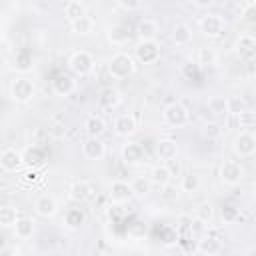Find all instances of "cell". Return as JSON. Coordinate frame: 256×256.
Here are the masks:
<instances>
[{
    "instance_id": "cell-1",
    "label": "cell",
    "mask_w": 256,
    "mask_h": 256,
    "mask_svg": "<svg viewBox=\"0 0 256 256\" xmlns=\"http://www.w3.org/2000/svg\"><path fill=\"white\" fill-rule=\"evenodd\" d=\"M136 58L128 52H116L108 58V74L114 80H126L136 72Z\"/></svg>"
},
{
    "instance_id": "cell-2",
    "label": "cell",
    "mask_w": 256,
    "mask_h": 256,
    "mask_svg": "<svg viewBox=\"0 0 256 256\" xmlns=\"http://www.w3.org/2000/svg\"><path fill=\"white\" fill-rule=\"evenodd\" d=\"M8 94L16 104H28L36 96V84L28 76H16L8 86Z\"/></svg>"
},
{
    "instance_id": "cell-3",
    "label": "cell",
    "mask_w": 256,
    "mask_h": 256,
    "mask_svg": "<svg viewBox=\"0 0 256 256\" xmlns=\"http://www.w3.org/2000/svg\"><path fill=\"white\" fill-rule=\"evenodd\" d=\"M162 120L170 128H184L190 122V112L182 102H170L162 108Z\"/></svg>"
},
{
    "instance_id": "cell-4",
    "label": "cell",
    "mask_w": 256,
    "mask_h": 256,
    "mask_svg": "<svg viewBox=\"0 0 256 256\" xmlns=\"http://www.w3.org/2000/svg\"><path fill=\"white\" fill-rule=\"evenodd\" d=\"M94 66H96V60L88 50H76L68 58V68L76 76H88L94 70Z\"/></svg>"
},
{
    "instance_id": "cell-5",
    "label": "cell",
    "mask_w": 256,
    "mask_h": 256,
    "mask_svg": "<svg viewBox=\"0 0 256 256\" xmlns=\"http://www.w3.org/2000/svg\"><path fill=\"white\" fill-rule=\"evenodd\" d=\"M162 48L158 40H140L134 48V58L140 64H156L160 60Z\"/></svg>"
},
{
    "instance_id": "cell-6",
    "label": "cell",
    "mask_w": 256,
    "mask_h": 256,
    "mask_svg": "<svg viewBox=\"0 0 256 256\" xmlns=\"http://www.w3.org/2000/svg\"><path fill=\"white\" fill-rule=\"evenodd\" d=\"M198 28H200L202 36H206V38H220L226 30V22L220 14L208 12L198 20Z\"/></svg>"
},
{
    "instance_id": "cell-7",
    "label": "cell",
    "mask_w": 256,
    "mask_h": 256,
    "mask_svg": "<svg viewBox=\"0 0 256 256\" xmlns=\"http://www.w3.org/2000/svg\"><path fill=\"white\" fill-rule=\"evenodd\" d=\"M232 150L240 158H250L256 154V134L250 130H240L232 140Z\"/></svg>"
},
{
    "instance_id": "cell-8",
    "label": "cell",
    "mask_w": 256,
    "mask_h": 256,
    "mask_svg": "<svg viewBox=\"0 0 256 256\" xmlns=\"http://www.w3.org/2000/svg\"><path fill=\"white\" fill-rule=\"evenodd\" d=\"M244 178V168L238 160H224L220 164V182L226 186H238Z\"/></svg>"
},
{
    "instance_id": "cell-9",
    "label": "cell",
    "mask_w": 256,
    "mask_h": 256,
    "mask_svg": "<svg viewBox=\"0 0 256 256\" xmlns=\"http://www.w3.org/2000/svg\"><path fill=\"white\" fill-rule=\"evenodd\" d=\"M120 156L126 166H140L146 162V148L140 142H126L120 150Z\"/></svg>"
},
{
    "instance_id": "cell-10",
    "label": "cell",
    "mask_w": 256,
    "mask_h": 256,
    "mask_svg": "<svg viewBox=\"0 0 256 256\" xmlns=\"http://www.w3.org/2000/svg\"><path fill=\"white\" fill-rule=\"evenodd\" d=\"M234 50H236L240 60L252 62L256 58V38L252 34H240L236 44H234Z\"/></svg>"
},
{
    "instance_id": "cell-11",
    "label": "cell",
    "mask_w": 256,
    "mask_h": 256,
    "mask_svg": "<svg viewBox=\"0 0 256 256\" xmlns=\"http://www.w3.org/2000/svg\"><path fill=\"white\" fill-rule=\"evenodd\" d=\"M22 166H24L22 152H18L16 148H4L2 150V154H0V168L4 172L12 174V172H18Z\"/></svg>"
},
{
    "instance_id": "cell-12",
    "label": "cell",
    "mask_w": 256,
    "mask_h": 256,
    "mask_svg": "<svg viewBox=\"0 0 256 256\" xmlns=\"http://www.w3.org/2000/svg\"><path fill=\"white\" fill-rule=\"evenodd\" d=\"M58 200L52 196V194H42V196H38L36 198V202H34V212L40 216V218H54L56 214H58Z\"/></svg>"
},
{
    "instance_id": "cell-13",
    "label": "cell",
    "mask_w": 256,
    "mask_h": 256,
    "mask_svg": "<svg viewBox=\"0 0 256 256\" xmlns=\"http://www.w3.org/2000/svg\"><path fill=\"white\" fill-rule=\"evenodd\" d=\"M132 196H134L132 194V186L128 182H124V180H114L110 184V188H108V198H110L112 204H124Z\"/></svg>"
},
{
    "instance_id": "cell-14",
    "label": "cell",
    "mask_w": 256,
    "mask_h": 256,
    "mask_svg": "<svg viewBox=\"0 0 256 256\" xmlns=\"http://www.w3.org/2000/svg\"><path fill=\"white\" fill-rule=\"evenodd\" d=\"M136 130H138V122H136V116L134 114H120L114 120V132H116V136L130 138V136L136 134Z\"/></svg>"
},
{
    "instance_id": "cell-15",
    "label": "cell",
    "mask_w": 256,
    "mask_h": 256,
    "mask_svg": "<svg viewBox=\"0 0 256 256\" xmlns=\"http://www.w3.org/2000/svg\"><path fill=\"white\" fill-rule=\"evenodd\" d=\"M156 156L162 164L166 162H174L178 156V144L174 138H160L156 142Z\"/></svg>"
},
{
    "instance_id": "cell-16",
    "label": "cell",
    "mask_w": 256,
    "mask_h": 256,
    "mask_svg": "<svg viewBox=\"0 0 256 256\" xmlns=\"http://www.w3.org/2000/svg\"><path fill=\"white\" fill-rule=\"evenodd\" d=\"M86 224V212L80 206H72L66 208L62 214V226L68 230H80Z\"/></svg>"
},
{
    "instance_id": "cell-17",
    "label": "cell",
    "mask_w": 256,
    "mask_h": 256,
    "mask_svg": "<svg viewBox=\"0 0 256 256\" xmlns=\"http://www.w3.org/2000/svg\"><path fill=\"white\" fill-rule=\"evenodd\" d=\"M106 36H108V40H110L112 46H126L130 42V38H132L130 28L126 24H122V22H116V24L108 26Z\"/></svg>"
},
{
    "instance_id": "cell-18",
    "label": "cell",
    "mask_w": 256,
    "mask_h": 256,
    "mask_svg": "<svg viewBox=\"0 0 256 256\" xmlns=\"http://www.w3.org/2000/svg\"><path fill=\"white\" fill-rule=\"evenodd\" d=\"M98 104L106 110H114L122 104V92L114 86H104L100 92H98Z\"/></svg>"
},
{
    "instance_id": "cell-19",
    "label": "cell",
    "mask_w": 256,
    "mask_h": 256,
    "mask_svg": "<svg viewBox=\"0 0 256 256\" xmlns=\"http://www.w3.org/2000/svg\"><path fill=\"white\" fill-rule=\"evenodd\" d=\"M82 154L86 160H102L106 156V144L100 138H86L82 142Z\"/></svg>"
},
{
    "instance_id": "cell-20",
    "label": "cell",
    "mask_w": 256,
    "mask_h": 256,
    "mask_svg": "<svg viewBox=\"0 0 256 256\" xmlns=\"http://www.w3.org/2000/svg\"><path fill=\"white\" fill-rule=\"evenodd\" d=\"M92 196V186H90V182H86V180H76L70 188H68V200L70 202H74V204H84L88 198Z\"/></svg>"
},
{
    "instance_id": "cell-21",
    "label": "cell",
    "mask_w": 256,
    "mask_h": 256,
    "mask_svg": "<svg viewBox=\"0 0 256 256\" xmlns=\"http://www.w3.org/2000/svg\"><path fill=\"white\" fill-rule=\"evenodd\" d=\"M22 158H24V166H28V168L34 170V168L44 166V162H46V150L42 146H38V144H32V146H28L22 152Z\"/></svg>"
},
{
    "instance_id": "cell-22",
    "label": "cell",
    "mask_w": 256,
    "mask_h": 256,
    "mask_svg": "<svg viewBox=\"0 0 256 256\" xmlns=\"http://www.w3.org/2000/svg\"><path fill=\"white\" fill-rule=\"evenodd\" d=\"M148 178L152 180L154 186L164 188V186L172 184V168H170L168 164H162V162H160V164H154V166L150 168Z\"/></svg>"
},
{
    "instance_id": "cell-23",
    "label": "cell",
    "mask_w": 256,
    "mask_h": 256,
    "mask_svg": "<svg viewBox=\"0 0 256 256\" xmlns=\"http://www.w3.org/2000/svg\"><path fill=\"white\" fill-rule=\"evenodd\" d=\"M76 88H78L76 80H74L72 76H68V74H60V76H56L54 82H52V90H54V94H56V96H62V98L74 94Z\"/></svg>"
},
{
    "instance_id": "cell-24",
    "label": "cell",
    "mask_w": 256,
    "mask_h": 256,
    "mask_svg": "<svg viewBox=\"0 0 256 256\" xmlns=\"http://www.w3.org/2000/svg\"><path fill=\"white\" fill-rule=\"evenodd\" d=\"M196 250L204 256H216L222 252V240L218 236H210V234H204L200 236L198 244H196Z\"/></svg>"
},
{
    "instance_id": "cell-25",
    "label": "cell",
    "mask_w": 256,
    "mask_h": 256,
    "mask_svg": "<svg viewBox=\"0 0 256 256\" xmlns=\"http://www.w3.org/2000/svg\"><path fill=\"white\" fill-rule=\"evenodd\" d=\"M106 120L98 114H90L86 120H84V132L88 134V138H100L104 132H106Z\"/></svg>"
},
{
    "instance_id": "cell-26",
    "label": "cell",
    "mask_w": 256,
    "mask_h": 256,
    "mask_svg": "<svg viewBox=\"0 0 256 256\" xmlns=\"http://www.w3.org/2000/svg\"><path fill=\"white\" fill-rule=\"evenodd\" d=\"M36 234V220L30 216H20L16 226H14V236L18 240H28Z\"/></svg>"
},
{
    "instance_id": "cell-27",
    "label": "cell",
    "mask_w": 256,
    "mask_h": 256,
    "mask_svg": "<svg viewBox=\"0 0 256 256\" xmlns=\"http://www.w3.org/2000/svg\"><path fill=\"white\" fill-rule=\"evenodd\" d=\"M158 32H160V26H158V22L152 20V18H144V20H140L138 26H136V36H138L140 40H156V38H158Z\"/></svg>"
},
{
    "instance_id": "cell-28",
    "label": "cell",
    "mask_w": 256,
    "mask_h": 256,
    "mask_svg": "<svg viewBox=\"0 0 256 256\" xmlns=\"http://www.w3.org/2000/svg\"><path fill=\"white\" fill-rule=\"evenodd\" d=\"M96 28V22L92 16H82L74 22H70V30L76 34V36H90Z\"/></svg>"
},
{
    "instance_id": "cell-29",
    "label": "cell",
    "mask_w": 256,
    "mask_h": 256,
    "mask_svg": "<svg viewBox=\"0 0 256 256\" xmlns=\"http://www.w3.org/2000/svg\"><path fill=\"white\" fill-rule=\"evenodd\" d=\"M172 40H174V44H178V46L190 44V42H192V28H190L186 22L174 24V28H172Z\"/></svg>"
},
{
    "instance_id": "cell-30",
    "label": "cell",
    "mask_w": 256,
    "mask_h": 256,
    "mask_svg": "<svg viewBox=\"0 0 256 256\" xmlns=\"http://www.w3.org/2000/svg\"><path fill=\"white\" fill-rule=\"evenodd\" d=\"M64 16H66L70 22H74V20H78V18H82V16H88V6H86L84 2H80V0H70V2H66V6H64Z\"/></svg>"
},
{
    "instance_id": "cell-31",
    "label": "cell",
    "mask_w": 256,
    "mask_h": 256,
    "mask_svg": "<svg viewBox=\"0 0 256 256\" xmlns=\"http://www.w3.org/2000/svg\"><path fill=\"white\" fill-rule=\"evenodd\" d=\"M130 186H132L134 198H144V196L150 194V190H152L154 184H152V180L148 176H136V178H132Z\"/></svg>"
},
{
    "instance_id": "cell-32",
    "label": "cell",
    "mask_w": 256,
    "mask_h": 256,
    "mask_svg": "<svg viewBox=\"0 0 256 256\" xmlns=\"http://www.w3.org/2000/svg\"><path fill=\"white\" fill-rule=\"evenodd\" d=\"M196 62H198V66H216L218 64V52L214 48H210V46L198 48Z\"/></svg>"
},
{
    "instance_id": "cell-33",
    "label": "cell",
    "mask_w": 256,
    "mask_h": 256,
    "mask_svg": "<svg viewBox=\"0 0 256 256\" xmlns=\"http://www.w3.org/2000/svg\"><path fill=\"white\" fill-rule=\"evenodd\" d=\"M18 208H14V206H10V204H4L2 208H0V224L4 226V228H14L16 226V222H18Z\"/></svg>"
},
{
    "instance_id": "cell-34",
    "label": "cell",
    "mask_w": 256,
    "mask_h": 256,
    "mask_svg": "<svg viewBox=\"0 0 256 256\" xmlns=\"http://www.w3.org/2000/svg\"><path fill=\"white\" fill-rule=\"evenodd\" d=\"M208 110L214 116H226L228 114V98H224V96H210L208 98Z\"/></svg>"
},
{
    "instance_id": "cell-35",
    "label": "cell",
    "mask_w": 256,
    "mask_h": 256,
    "mask_svg": "<svg viewBox=\"0 0 256 256\" xmlns=\"http://www.w3.org/2000/svg\"><path fill=\"white\" fill-rule=\"evenodd\" d=\"M180 190L186 192V194L198 192V190H200V176H196V174H192V172L184 174V176L180 178Z\"/></svg>"
},
{
    "instance_id": "cell-36",
    "label": "cell",
    "mask_w": 256,
    "mask_h": 256,
    "mask_svg": "<svg viewBox=\"0 0 256 256\" xmlns=\"http://www.w3.org/2000/svg\"><path fill=\"white\" fill-rule=\"evenodd\" d=\"M194 218H198V220L210 224L212 218H214V206H212L210 202H200V204L196 206V210H194Z\"/></svg>"
},
{
    "instance_id": "cell-37",
    "label": "cell",
    "mask_w": 256,
    "mask_h": 256,
    "mask_svg": "<svg viewBox=\"0 0 256 256\" xmlns=\"http://www.w3.org/2000/svg\"><path fill=\"white\" fill-rule=\"evenodd\" d=\"M240 20L246 24H256V2H246L240 8Z\"/></svg>"
},
{
    "instance_id": "cell-38",
    "label": "cell",
    "mask_w": 256,
    "mask_h": 256,
    "mask_svg": "<svg viewBox=\"0 0 256 256\" xmlns=\"http://www.w3.org/2000/svg\"><path fill=\"white\" fill-rule=\"evenodd\" d=\"M222 220L226 224H234L240 220V208H236L234 204H224L222 206Z\"/></svg>"
},
{
    "instance_id": "cell-39",
    "label": "cell",
    "mask_w": 256,
    "mask_h": 256,
    "mask_svg": "<svg viewBox=\"0 0 256 256\" xmlns=\"http://www.w3.org/2000/svg\"><path fill=\"white\" fill-rule=\"evenodd\" d=\"M242 112H246V104L242 98H228V114L232 116H240Z\"/></svg>"
},
{
    "instance_id": "cell-40",
    "label": "cell",
    "mask_w": 256,
    "mask_h": 256,
    "mask_svg": "<svg viewBox=\"0 0 256 256\" xmlns=\"http://www.w3.org/2000/svg\"><path fill=\"white\" fill-rule=\"evenodd\" d=\"M192 222H194V218L190 216V214H180L178 216V232H182V234H186V232H190L192 230Z\"/></svg>"
},
{
    "instance_id": "cell-41",
    "label": "cell",
    "mask_w": 256,
    "mask_h": 256,
    "mask_svg": "<svg viewBox=\"0 0 256 256\" xmlns=\"http://www.w3.org/2000/svg\"><path fill=\"white\" fill-rule=\"evenodd\" d=\"M116 6L122 8V10L132 12V10H142L144 8V2H138V0H118Z\"/></svg>"
},
{
    "instance_id": "cell-42",
    "label": "cell",
    "mask_w": 256,
    "mask_h": 256,
    "mask_svg": "<svg viewBox=\"0 0 256 256\" xmlns=\"http://www.w3.org/2000/svg\"><path fill=\"white\" fill-rule=\"evenodd\" d=\"M160 190H162V198H164V200H174V198H178L180 186L168 184V186H164V188H160Z\"/></svg>"
},
{
    "instance_id": "cell-43",
    "label": "cell",
    "mask_w": 256,
    "mask_h": 256,
    "mask_svg": "<svg viewBox=\"0 0 256 256\" xmlns=\"http://www.w3.org/2000/svg\"><path fill=\"white\" fill-rule=\"evenodd\" d=\"M238 122H240V126H242V128H248V126H252V124L256 122V116H254V114H250V112L246 110V112H242V114L238 116Z\"/></svg>"
},
{
    "instance_id": "cell-44",
    "label": "cell",
    "mask_w": 256,
    "mask_h": 256,
    "mask_svg": "<svg viewBox=\"0 0 256 256\" xmlns=\"http://www.w3.org/2000/svg\"><path fill=\"white\" fill-rule=\"evenodd\" d=\"M48 134H50L52 138H64V134H66V128H64L62 124H52V126L48 128Z\"/></svg>"
},
{
    "instance_id": "cell-45",
    "label": "cell",
    "mask_w": 256,
    "mask_h": 256,
    "mask_svg": "<svg viewBox=\"0 0 256 256\" xmlns=\"http://www.w3.org/2000/svg\"><path fill=\"white\" fill-rule=\"evenodd\" d=\"M206 222H202V220H198V218H194V222H192V230H190V234H202L204 236V230H206Z\"/></svg>"
},
{
    "instance_id": "cell-46",
    "label": "cell",
    "mask_w": 256,
    "mask_h": 256,
    "mask_svg": "<svg viewBox=\"0 0 256 256\" xmlns=\"http://www.w3.org/2000/svg\"><path fill=\"white\" fill-rule=\"evenodd\" d=\"M192 6L194 8H210V6H214V0H192Z\"/></svg>"
},
{
    "instance_id": "cell-47",
    "label": "cell",
    "mask_w": 256,
    "mask_h": 256,
    "mask_svg": "<svg viewBox=\"0 0 256 256\" xmlns=\"http://www.w3.org/2000/svg\"><path fill=\"white\" fill-rule=\"evenodd\" d=\"M252 194H254V198H256V180H254V184H252Z\"/></svg>"
},
{
    "instance_id": "cell-48",
    "label": "cell",
    "mask_w": 256,
    "mask_h": 256,
    "mask_svg": "<svg viewBox=\"0 0 256 256\" xmlns=\"http://www.w3.org/2000/svg\"><path fill=\"white\" fill-rule=\"evenodd\" d=\"M254 228H256V222H254Z\"/></svg>"
},
{
    "instance_id": "cell-49",
    "label": "cell",
    "mask_w": 256,
    "mask_h": 256,
    "mask_svg": "<svg viewBox=\"0 0 256 256\" xmlns=\"http://www.w3.org/2000/svg\"><path fill=\"white\" fill-rule=\"evenodd\" d=\"M236 256H240V254H236Z\"/></svg>"
}]
</instances>
